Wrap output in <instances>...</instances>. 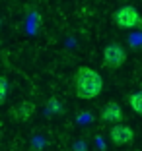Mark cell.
<instances>
[{
	"instance_id": "6da1fadb",
	"label": "cell",
	"mask_w": 142,
	"mask_h": 151,
	"mask_svg": "<svg viewBox=\"0 0 142 151\" xmlns=\"http://www.w3.org/2000/svg\"><path fill=\"white\" fill-rule=\"evenodd\" d=\"M74 89H76V95L80 99L90 101V99L98 97L101 93L103 80L95 70H92L88 66H82L74 76Z\"/></svg>"
},
{
	"instance_id": "7a4b0ae2",
	"label": "cell",
	"mask_w": 142,
	"mask_h": 151,
	"mask_svg": "<svg viewBox=\"0 0 142 151\" xmlns=\"http://www.w3.org/2000/svg\"><path fill=\"white\" fill-rule=\"evenodd\" d=\"M113 19H115L117 27H121V29H133V27L142 23L140 14H138V10L134 6H123V8H119L115 12V16H113Z\"/></svg>"
},
{
	"instance_id": "3957f363",
	"label": "cell",
	"mask_w": 142,
	"mask_h": 151,
	"mask_svg": "<svg viewBox=\"0 0 142 151\" xmlns=\"http://www.w3.org/2000/svg\"><path fill=\"white\" fill-rule=\"evenodd\" d=\"M103 60H105L107 66L111 68H121L127 60V50H125L123 45L119 43H109L103 49Z\"/></svg>"
},
{
	"instance_id": "277c9868",
	"label": "cell",
	"mask_w": 142,
	"mask_h": 151,
	"mask_svg": "<svg viewBox=\"0 0 142 151\" xmlns=\"http://www.w3.org/2000/svg\"><path fill=\"white\" fill-rule=\"evenodd\" d=\"M109 138H111V142L115 143V145H129L134 139V132H133V128L127 126V124H117L109 130Z\"/></svg>"
},
{
	"instance_id": "5b68a950",
	"label": "cell",
	"mask_w": 142,
	"mask_h": 151,
	"mask_svg": "<svg viewBox=\"0 0 142 151\" xmlns=\"http://www.w3.org/2000/svg\"><path fill=\"white\" fill-rule=\"evenodd\" d=\"M101 120L103 122H121L123 120V109L119 103H107L101 109Z\"/></svg>"
},
{
	"instance_id": "8992f818",
	"label": "cell",
	"mask_w": 142,
	"mask_h": 151,
	"mask_svg": "<svg viewBox=\"0 0 142 151\" xmlns=\"http://www.w3.org/2000/svg\"><path fill=\"white\" fill-rule=\"evenodd\" d=\"M129 103H130V109H133L136 114L142 116V91H134L129 97Z\"/></svg>"
},
{
	"instance_id": "52a82bcc",
	"label": "cell",
	"mask_w": 142,
	"mask_h": 151,
	"mask_svg": "<svg viewBox=\"0 0 142 151\" xmlns=\"http://www.w3.org/2000/svg\"><path fill=\"white\" fill-rule=\"evenodd\" d=\"M6 97H8V81L4 76H0V105L6 101Z\"/></svg>"
}]
</instances>
